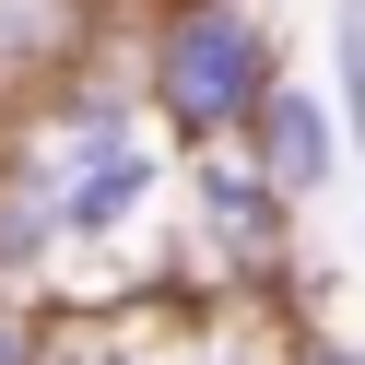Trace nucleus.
<instances>
[{"instance_id":"f257e3e1","label":"nucleus","mask_w":365,"mask_h":365,"mask_svg":"<svg viewBox=\"0 0 365 365\" xmlns=\"http://www.w3.org/2000/svg\"><path fill=\"white\" fill-rule=\"evenodd\" d=\"M165 283L200 307H283L318 318L330 271H307V212L259 177L247 142H189L177 153V212H165Z\"/></svg>"},{"instance_id":"f03ea898","label":"nucleus","mask_w":365,"mask_h":365,"mask_svg":"<svg viewBox=\"0 0 365 365\" xmlns=\"http://www.w3.org/2000/svg\"><path fill=\"white\" fill-rule=\"evenodd\" d=\"M294 71L259 0H142L130 12V83L177 142H247L259 95Z\"/></svg>"},{"instance_id":"7ed1b4c3","label":"nucleus","mask_w":365,"mask_h":365,"mask_svg":"<svg viewBox=\"0 0 365 365\" xmlns=\"http://www.w3.org/2000/svg\"><path fill=\"white\" fill-rule=\"evenodd\" d=\"M247 153H259V177L294 200V212H318V200L354 177V130H341V106H330V71L294 59V71L259 95V118H247Z\"/></svg>"},{"instance_id":"20e7f679","label":"nucleus","mask_w":365,"mask_h":365,"mask_svg":"<svg viewBox=\"0 0 365 365\" xmlns=\"http://www.w3.org/2000/svg\"><path fill=\"white\" fill-rule=\"evenodd\" d=\"M48 341H59L48 294H0V365H48Z\"/></svg>"},{"instance_id":"39448f33","label":"nucleus","mask_w":365,"mask_h":365,"mask_svg":"<svg viewBox=\"0 0 365 365\" xmlns=\"http://www.w3.org/2000/svg\"><path fill=\"white\" fill-rule=\"evenodd\" d=\"M283 365H365V341H354V330H330V318H294Z\"/></svg>"},{"instance_id":"423d86ee","label":"nucleus","mask_w":365,"mask_h":365,"mask_svg":"<svg viewBox=\"0 0 365 365\" xmlns=\"http://www.w3.org/2000/svg\"><path fill=\"white\" fill-rule=\"evenodd\" d=\"M354 247H365V200H354Z\"/></svg>"}]
</instances>
